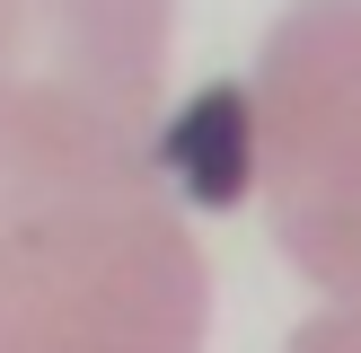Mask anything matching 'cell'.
Listing matches in <instances>:
<instances>
[{"label":"cell","mask_w":361,"mask_h":353,"mask_svg":"<svg viewBox=\"0 0 361 353\" xmlns=\"http://www.w3.org/2000/svg\"><path fill=\"white\" fill-rule=\"evenodd\" d=\"M168 88L0 80V353H203L212 274L159 168Z\"/></svg>","instance_id":"1"},{"label":"cell","mask_w":361,"mask_h":353,"mask_svg":"<svg viewBox=\"0 0 361 353\" xmlns=\"http://www.w3.org/2000/svg\"><path fill=\"white\" fill-rule=\"evenodd\" d=\"M247 176L291 265L361 318V0H300L247 88Z\"/></svg>","instance_id":"2"},{"label":"cell","mask_w":361,"mask_h":353,"mask_svg":"<svg viewBox=\"0 0 361 353\" xmlns=\"http://www.w3.org/2000/svg\"><path fill=\"white\" fill-rule=\"evenodd\" d=\"M291 353H361V318L326 309L317 327H300V335H291Z\"/></svg>","instance_id":"3"}]
</instances>
